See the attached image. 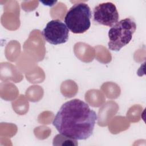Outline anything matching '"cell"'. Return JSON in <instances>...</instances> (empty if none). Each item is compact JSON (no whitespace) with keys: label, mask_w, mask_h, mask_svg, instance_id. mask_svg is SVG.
<instances>
[{"label":"cell","mask_w":146,"mask_h":146,"mask_svg":"<svg viewBox=\"0 0 146 146\" xmlns=\"http://www.w3.org/2000/svg\"><path fill=\"white\" fill-rule=\"evenodd\" d=\"M97 114L86 102L74 99L65 102L52 124L59 133L75 140H86L93 133Z\"/></svg>","instance_id":"cell-1"},{"label":"cell","mask_w":146,"mask_h":146,"mask_svg":"<svg viewBox=\"0 0 146 146\" xmlns=\"http://www.w3.org/2000/svg\"><path fill=\"white\" fill-rule=\"evenodd\" d=\"M136 24L131 18H126L118 21L108 31V48L111 51H119L128 44L136 30Z\"/></svg>","instance_id":"cell-2"},{"label":"cell","mask_w":146,"mask_h":146,"mask_svg":"<svg viewBox=\"0 0 146 146\" xmlns=\"http://www.w3.org/2000/svg\"><path fill=\"white\" fill-rule=\"evenodd\" d=\"M92 13L85 3L74 4L67 12L64 22L68 30L74 34H82L91 26Z\"/></svg>","instance_id":"cell-3"},{"label":"cell","mask_w":146,"mask_h":146,"mask_svg":"<svg viewBox=\"0 0 146 146\" xmlns=\"http://www.w3.org/2000/svg\"><path fill=\"white\" fill-rule=\"evenodd\" d=\"M42 33L44 39L54 45L67 42L69 37L68 29L59 19H53L48 22Z\"/></svg>","instance_id":"cell-4"},{"label":"cell","mask_w":146,"mask_h":146,"mask_svg":"<svg viewBox=\"0 0 146 146\" xmlns=\"http://www.w3.org/2000/svg\"><path fill=\"white\" fill-rule=\"evenodd\" d=\"M93 15L96 23L111 27L118 22L119 18L116 6L110 2L101 3L95 6Z\"/></svg>","instance_id":"cell-5"},{"label":"cell","mask_w":146,"mask_h":146,"mask_svg":"<svg viewBox=\"0 0 146 146\" xmlns=\"http://www.w3.org/2000/svg\"><path fill=\"white\" fill-rule=\"evenodd\" d=\"M40 2L43 3L44 4V5H46V6H52L56 2V1H46V2L40 1Z\"/></svg>","instance_id":"cell-6"}]
</instances>
